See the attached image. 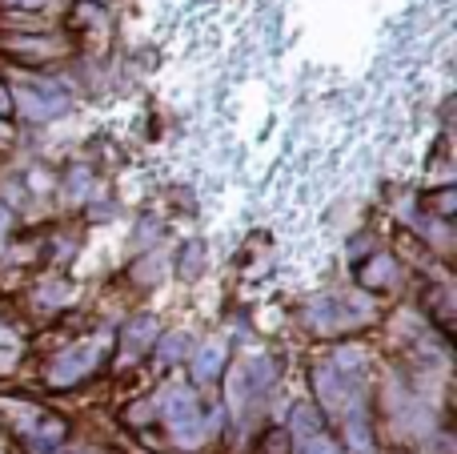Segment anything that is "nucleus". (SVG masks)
Returning <instances> with one entry per match:
<instances>
[{"label":"nucleus","mask_w":457,"mask_h":454,"mask_svg":"<svg viewBox=\"0 0 457 454\" xmlns=\"http://www.w3.org/2000/svg\"><path fill=\"white\" fill-rule=\"evenodd\" d=\"M161 410H165V423L181 447H197L205 439V415H201V402L189 386H169L161 394Z\"/></svg>","instance_id":"f257e3e1"},{"label":"nucleus","mask_w":457,"mask_h":454,"mask_svg":"<svg viewBox=\"0 0 457 454\" xmlns=\"http://www.w3.org/2000/svg\"><path fill=\"white\" fill-rule=\"evenodd\" d=\"M21 105L32 121H53L69 109V97L53 80H40V85H21Z\"/></svg>","instance_id":"f03ea898"},{"label":"nucleus","mask_w":457,"mask_h":454,"mask_svg":"<svg viewBox=\"0 0 457 454\" xmlns=\"http://www.w3.org/2000/svg\"><path fill=\"white\" fill-rule=\"evenodd\" d=\"M93 366H96V350H88V346L64 350L61 358L53 362V370H48V383H53V386H72V383H80V378H85Z\"/></svg>","instance_id":"7ed1b4c3"},{"label":"nucleus","mask_w":457,"mask_h":454,"mask_svg":"<svg viewBox=\"0 0 457 454\" xmlns=\"http://www.w3.org/2000/svg\"><path fill=\"white\" fill-rule=\"evenodd\" d=\"M357 278H361V286H365V290H386L389 282L397 278V265H394V257L381 254V257H373V262L365 265V270L357 273Z\"/></svg>","instance_id":"20e7f679"},{"label":"nucleus","mask_w":457,"mask_h":454,"mask_svg":"<svg viewBox=\"0 0 457 454\" xmlns=\"http://www.w3.org/2000/svg\"><path fill=\"white\" fill-rule=\"evenodd\" d=\"M8 48H16L21 56L37 61V56H61L64 40H37V37H8Z\"/></svg>","instance_id":"39448f33"},{"label":"nucleus","mask_w":457,"mask_h":454,"mask_svg":"<svg viewBox=\"0 0 457 454\" xmlns=\"http://www.w3.org/2000/svg\"><path fill=\"white\" fill-rule=\"evenodd\" d=\"M153 330H157V322H153V318L129 322V330H125V354H141L145 346L153 342Z\"/></svg>","instance_id":"423d86ee"},{"label":"nucleus","mask_w":457,"mask_h":454,"mask_svg":"<svg viewBox=\"0 0 457 454\" xmlns=\"http://www.w3.org/2000/svg\"><path fill=\"white\" fill-rule=\"evenodd\" d=\"M221 362H225L221 346H205V354H197V362H193V374H197V383H213V378L221 374Z\"/></svg>","instance_id":"0eeeda50"},{"label":"nucleus","mask_w":457,"mask_h":454,"mask_svg":"<svg viewBox=\"0 0 457 454\" xmlns=\"http://www.w3.org/2000/svg\"><path fill=\"white\" fill-rule=\"evenodd\" d=\"M293 454H341V447L329 439V431H317V434H305V439H293Z\"/></svg>","instance_id":"6e6552de"},{"label":"nucleus","mask_w":457,"mask_h":454,"mask_svg":"<svg viewBox=\"0 0 457 454\" xmlns=\"http://www.w3.org/2000/svg\"><path fill=\"white\" fill-rule=\"evenodd\" d=\"M201 265H205V246H201V241H189L181 254V273L185 278H197Z\"/></svg>","instance_id":"1a4fd4ad"},{"label":"nucleus","mask_w":457,"mask_h":454,"mask_svg":"<svg viewBox=\"0 0 457 454\" xmlns=\"http://www.w3.org/2000/svg\"><path fill=\"white\" fill-rule=\"evenodd\" d=\"M185 346H189V342H185V334L165 338V342H161V358H165V362H177V358L185 354Z\"/></svg>","instance_id":"9d476101"},{"label":"nucleus","mask_w":457,"mask_h":454,"mask_svg":"<svg viewBox=\"0 0 457 454\" xmlns=\"http://www.w3.org/2000/svg\"><path fill=\"white\" fill-rule=\"evenodd\" d=\"M434 209H437L442 217H450V214H453V189H442V193H437V198H434Z\"/></svg>","instance_id":"9b49d317"},{"label":"nucleus","mask_w":457,"mask_h":454,"mask_svg":"<svg viewBox=\"0 0 457 454\" xmlns=\"http://www.w3.org/2000/svg\"><path fill=\"white\" fill-rule=\"evenodd\" d=\"M8 113H12V93L0 85V117H8Z\"/></svg>","instance_id":"f8f14e48"},{"label":"nucleus","mask_w":457,"mask_h":454,"mask_svg":"<svg viewBox=\"0 0 457 454\" xmlns=\"http://www.w3.org/2000/svg\"><path fill=\"white\" fill-rule=\"evenodd\" d=\"M4 4H16V8H40V4H48V0H4Z\"/></svg>","instance_id":"ddd939ff"},{"label":"nucleus","mask_w":457,"mask_h":454,"mask_svg":"<svg viewBox=\"0 0 457 454\" xmlns=\"http://www.w3.org/2000/svg\"><path fill=\"white\" fill-rule=\"evenodd\" d=\"M8 222H12V217H8V214H4V209H0V230H4V225H8Z\"/></svg>","instance_id":"4468645a"}]
</instances>
